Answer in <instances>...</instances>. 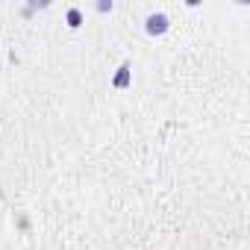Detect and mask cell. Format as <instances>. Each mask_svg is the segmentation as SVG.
<instances>
[{"instance_id": "6da1fadb", "label": "cell", "mask_w": 250, "mask_h": 250, "mask_svg": "<svg viewBox=\"0 0 250 250\" xmlns=\"http://www.w3.org/2000/svg\"><path fill=\"white\" fill-rule=\"evenodd\" d=\"M168 27H171V18H168L165 12H150V15L145 18L147 36H162V33H168Z\"/></svg>"}, {"instance_id": "7a4b0ae2", "label": "cell", "mask_w": 250, "mask_h": 250, "mask_svg": "<svg viewBox=\"0 0 250 250\" xmlns=\"http://www.w3.org/2000/svg\"><path fill=\"white\" fill-rule=\"evenodd\" d=\"M112 85H115V88H130V85H133V65H130V62H124V65L115 71Z\"/></svg>"}, {"instance_id": "3957f363", "label": "cell", "mask_w": 250, "mask_h": 250, "mask_svg": "<svg viewBox=\"0 0 250 250\" xmlns=\"http://www.w3.org/2000/svg\"><path fill=\"white\" fill-rule=\"evenodd\" d=\"M65 18H68V27H71V30H77V27H83V12H80V6H71Z\"/></svg>"}, {"instance_id": "277c9868", "label": "cell", "mask_w": 250, "mask_h": 250, "mask_svg": "<svg viewBox=\"0 0 250 250\" xmlns=\"http://www.w3.org/2000/svg\"><path fill=\"white\" fill-rule=\"evenodd\" d=\"M97 12H112V0H100V3H97Z\"/></svg>"}]
</instances>
